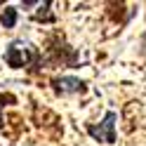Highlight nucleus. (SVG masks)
Instances as JSON below:
<instances>
[{"label": "nucleus", "mask_w": 146, "mask_h": 146, "mask_svg": "<svg viewBox=\"0 0 146 146\" xmlns=\"http://www.w3.org/2000/svg\"><path fill=\"white\" fill-rule=\"evenodd\" d=\"M45 61L52 64V66H71V68H76L78 66V52L66 45L61 33H54V35L47 38V42H45Z\"/></svg>", "instance_id": "1"}, {"label": "nucleus", "mask_w": 146, "mask_h": 146, "mask_svg": "<svg viewBox=\"0 0 146 146\" xmlns=\"http://www.w3.org/2000/svg\"><path fill=\"white\" fill-rule=\"evenodd\" d=\"M5 61H7V66H12V68H24V66H31V71H40L42 66V57H40V52L31 47V45H24V42H12L10 47H7L5 52Z\"/></svg>", "instance_id": "2"}, {"label": "nucleus", "mask_w": 146, "mask_h": 146, "mask_svg": "<svg viewBox=\"0 0 146 146\" xmlns=\"http://www.w3.org/2000/svg\"><path fill=\"white\" fill-rule=\"evenodd\" d=\"M115 111H108L104 115V120L99 125H87V132L94 137L97 141H104V144H115Z\"/></svg>", "instance_id": "3"}, {"label": "nucleus", "mask_w": 146, "mask_h": 146, "mask_svg": "<svg viewBox=\"0 0 146 146\" xmlns=\"http://www.w3.org/2000/svg\"><path fill=\"white\" fill-rule=\"evenodd\" d=\"M52 90L57 94H83L87 92V85L85 80L80 78H71V76H61V78H52Z\"/></svg>", "instance_id": "4"}, {"label": "nucleus", "mask_w": 146, "mask_h": 146, "mask_svg": "<svg viewBox=\"0 0 146 146\" xmlns=\"http://www.w3.org/2000/svg\"><path fill=\"white\" fill-rule=\"evenodd\" d=\"M0 24H3L5 29H14L17 26V10L14 7H5V10L0 12Z\"/></svg>", "instance_id": "5"}, {"label": "nucleus", "mask_w": 146, "mask_h": 146, "mask_svg": "<svg viewBox=\"0 0 146 146\" xmlns=\"http://www.w3.org/2000/svg\"><path fill=\"white\" fill-rule=\"evenodd\" d=\"M50 5H52V3H45V5L40 7V12H35V17H33V19H35V21L52 24V21H54V14H50Z\"/></svg>", "instance_id": "6"}, {"label": "nucleus", "mask_w": 146, "mask_h": 146, "mask_svg": "<svg viewBox=\"0 0 146 146\" xmlns=\"http://www.w3.org/2000/svg\"><path fill=\"white\" fill-rule=\"evenodd\" d=\"M14 102H17L14 94H5V92H3V94H0V111H3L7 104H14ZM0 127H3V115H0Z\"/></svg>", "instance_id": "7"}, {"label": "nucleus", "mask_w": 146, "mask_h": 146, "mask_svg": "<svg viewBox=\"0 0 146 146\" xmlns=\"http://www.w3.org/2000/svg\"><path fill=\"white\" fill-rule=\"evenodd\" d=\"M141 47H144V52H146V35L141 38Z\"/></svg>", "instance_id": "8"}]
</instances>
